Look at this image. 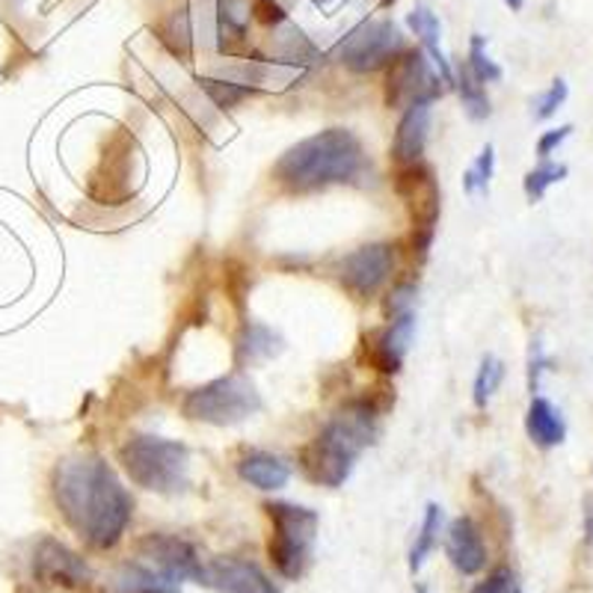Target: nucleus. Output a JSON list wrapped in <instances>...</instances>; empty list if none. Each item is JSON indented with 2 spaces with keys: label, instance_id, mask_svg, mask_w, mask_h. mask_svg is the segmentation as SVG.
I'll return each instance as SVG.
<instances>
[{
  "label": "nucleus",
  "instance_id": "c9c22d12",
  "mask_svg": "<svg viewBox=\"0 0 593 593\" xmlns=\"http://www.w3.org/2000/svg\"><path fill=\"white\" fill-rule=\"evenodd\" d=\"M416 297V285H398L395 292L389 294V300H386V315H400V311H407L409 300Z\"/></svg>",
  "mask_w": 593,
  "mask_h": 593
},
{
  "label": "nucleus",
  "instance_id": "20e7f679",
  "mask_svg": "<svg viewBox=\"0 0 593 593\" xmlns=\"http://www.w3.org/2000/svg\"><path fill=\"white\" fill-rule=\"evenodd\" d=\"M119 463L136 486L161 496H176L187 490L190 451L176 439L134 437L119 448Z\"/></svg>",
  "mask_w": 593,
  "mask_h": 593
},
{
  "label": "nucleus",
  "instance_id": "c85d7f7f",
  "mask_svg": "<svg viewBox=\"0 0 593 593\" xmlns=\"http://www.w3.org/2000/svg\"><path fill=\"white\" fill-rule=\"evenodd\" d=\"M564 178H567L564 164L543 161V164L537 166V169H531V173L526 176V196L531 199V202H537V199H543L549 187L558 185V182H564Z\"/></svg>",
  "mask_w": 593,
  "mask_h": 593
},
{
  "label": "nucleus",
  "instance_id": "2f4dec72",
  "mask_svg": "<svg viewBox=\"0 0 593 593\" xmlns=\"http://www.w3.org/2000/svg\"><path fill=\"white\" fill-rule=\"evenodd\" d=\"M472 593H514V573L507 567H496L484 582L472 587Z\"/></svg>",
  "mask_w": 593,
  "mask_h": 593
},
{
  "label": "nucleus",
  "instance_id": "ddd939ff",
  "mask_svg": "<svg viewBox=\"0 0 593 593\" xmlns=\"http://www.w3.org/2000/svg\"><path fill=\"white\" fill-rule=\"evenodd\" d=\"M202 584L220 593H279L262 567L243 558H215L205 564Z\"/></svg>",
  "mask_w": 593,
  "mask_h": 593
},
{
  "label": "nucleus",
  "instance_id": "bb28decb",
  "mask_svg": "<svg viewBox=\"0 0 593 593\" xmlns=\"http://www.w3.org/2000/svg\"><path fill=\"white\" fill-rule=\"evenodd\" d=\"M502 380H505V362H498L496 356H484L481 362V369H477L475 386H472V400H475V407L484 409L493 395L502 386Z\"/></svg>",
  "mask_w": 593,
  "mask_h": 593
},
{
  "label": "nucleus",
  "instance_id": "6ab92c4d",
  "mask_svg": "<svg viewBox=\"0 0 593 593\" xmlns=\"http://www.w3.org/2000/svg\"><path fill=\"white\" fill-rule=\"evenodd\" d=\"M283 351V339L264 327V323H243L241 336L234 341V356H238V365H262V362L273 360L276 353Z\"/></svg>",
  "mask_w": 593,
  "mask_h": 593
},
{
  "label": "nucleus",
  "instance_id": "5701e85b",
  "mask_svg": "<svg viewBox=\"0 0 593 593\" xmlns=\"http://www.w3.org/2000/svg\"><path fill=\"white\" fill-rule=\"evenodd\" d=\"M157 40L164 42L169 54H176L178 59H190V45H194V33H190V15L187 7L173 10L161 24H157Z\"/></svg>",
  "mask_w": 593,
  "mask_h": 593
},
{
  "label": "nucleus",
  "instance_id": "9d476101",
  "mask_svg": "<svg viewBox=\"0 0 593 593\" xmlns=\"http://www.w3.org/2000/svg\"><path fill=\"white\" fill-rule=\"evenodd\" d=\"M442 96V80L433 75L421 48H404L389 63L386 72V105L407 110L418 101L433 105V98Z\"/></svg>",
  "mask_w": 593,
  "mask_h": 593
},
{
  "label": "nucleus",
  "instance_id": "a878e982",
  "mask_svg": "<svg viewBox=\"0 0 593 593\" xmlns=\"http://www.w3.org/2000/svg\"><path fill=\"white\" fill-rule=\"evenodd\" d=\"M454 84H458V92L460 98H463V108H466L469 119L481 122V119L490 117V98H486L484 84H477V80L472 78L469 66L460 68V75L454 78Z\"/></svg>",
  "mask_w": 593,
  "mask_h": 593
},
{
  "label": "nucleus",
  "instance_id": "7c9ffc66",
  "mask_svg": "<svg viewBox=\"0 0 593 593\" xmlns=\"http://www.w3.org/2000/svg\"><path fill=\"white\" fill-rule=\"evenodd\" d=\"M567 96H570V89H567V80H552V87L546 89L543 96L535 101V119H549L558 113V108L564 105Z\"/></svg>",
  "mask_w": 593,
  "mask_h": 593
},
{
  "label": "nucleus",
  "instance_id": "cd10ccee",
  "mask_svg": "<svg viewBox=\"0 0 593 593\" xmlns=\"http://www.w3.org/2000/svg\"><path fill=\"white\" fill-rule=\"evenodd\" d=\"M466 66L477 84H496V80H502V66L486 57V40L481 36V33H475V36H472V42H469V63Z\"/></svg>",
  "mask_w": 593,
  "mask_h": 593
},
{
  "label": "nucleus",
  "instance_id": "f257e3e1",
  "mask_svg": "<svg viewBox=\"0 0 593 593\" xmlns=\"http://www.w3.org/2000/svg\"><path fill=\"white\" fill-rule=\"evenodd\" d=\"M51 493L66 526L89 549H113L134 514V498L98 454L59 460L51 475Z\"/></svg>",
  "mask_w": 593,
  "mask_h": 593
},
{
  "label": "nucleus",
  "instance_id": "7ed1b4c3",
  "mask_svg": "<svg viewBox=\"0 0 593 593\" xmlns=\"http://www.w3.org/2000/svg\"><path fill=\"white\" fill-rule=\"evenodd\" d=\"M369 169L362 140L348 128H327L300 140L273 164L276 185L288 194H315L330 185H351Z\"/></svg>",
  "mask_w": 593,
  "mask_h": 593
},
{
  "label": "nucleus",
  "instance_id": "a211bd4d",
  "mask_svg": "<svg viewBox=\"0 0 593 593\" xmlns=\"http://www.w3.org/2000/svg\"><path fill=\"white\" fill-rule=\"evenodd\" d=\"M526 430L528 439L540 448H554L561 446L567 437V425L561 413L552 407V400L540 398V395H531V404H528L526 416Z\"/></svg>",
  "mask_w": 593,
  "mask_h": 593
},
{
  "label": "nucleus",
  "instance_id": "0eeeda50",
  "mask_svg": "<svg viewBox=\"0 0 593 593\" xmlns=\"http://www.w3.org/2000/svg\"><path fill=\"white\" fill-rule=\"evenodd\" d=\"M395 194L407 202V211L413 217V255H418V262H425L439 223V185L433 169L425 161L398 166Z\"/></svg>",
  "mask_w": 593,
  "mask_h": 593
},
{
  "label": "nucleus",
  "instance_id": "6e6552de",
  "mask_svg": "<svg viewBox=\"0 0 593 593\" xmlns=\"http://www.w3.org/2000/svg\"><path fill=\"white\" fill-rule=\"evenodd\" d=\"M407 48V42L400 36L395 21L374 19L351 30L344 42L336 51V57L344 68H351L356 75H371L380 68H389V63Z\"/></svg>",
  "mask_w": 593,
  "mask_h": 593
},
{
  "label": "nucleus",
  "instance_id": "393cba45",
  "mask_svg": "<svg viewBox=\"0 0 593 593\" xmlns=\"http://www.w3.org/2000/svg\"><path fill=\"white\" fill-rule=\"evenodd\" d=\"M199 87L208 92V98L215 101L217 108H223V110L238 108L241 101H246V98L259 92V87H250V84H238V80H223V78H199Z\"/></svg>",
  "mask_w": 593,
  "mask_h": 593
},
{
  "label": "nucleus",
  "instance_id": "f8f14e48",
  "mask_svg": "<svg viewBox=\"0 0 593 593\" xmlns=\"http://www.w3.org/2000/svg\"><path fill=\"white\" fill-rule=\"evenodd\" d=\"M33 579L42 587H68L78 591L87 587L92 579V570L80 558L78 552H72L66 543H59L54 537H42L40 543L33 546V561H30Z\"/></svg>",
  "mask_w": 593,
  "mask_h": 593
},
{
  "label": "nucleus",
  "instance_id": "f03ea898",
  "mask_svg": "<svg viewBox=\"0 0 593 593\" xmlns=\"http://www.w3.org/2000/svg\"><path fill=\"white\" fill-rule=\"evenodd\" d=\"M386 407L389 404H380L374 395L344 400L327 428L300 451L303 475L321 486L344 484L362 451L377 439L380 416Z\"/></svg>",
  "mask_w": 593,
  "mask_h": 593
},
{
  "label": "nucleus",
  "instance_id": "58836bf2",
  "mask_svg": "<svg viewBox=\"0 0 593 593\" xmlns=\"http://www.w3.org/2000/svg\"><path fill=\"white\" fill-rule=\"evenodd\" d=\"M416 593H430V591H428V587H418V591H416Z\"/></svg>",
  "mask_w": 593,
  "mask_h": 593
},
{
  "label": "nucleus",
  "instance_id": "dca6fc26",
  "mask_svg": "<svg viewBox=\"0 0 593 593\" xmlns=\"http://www.w3.org/2000/svg\"><path fill=\"white\" fill-rule=\"evenodd\" d=\"M428 131H430L428 101H418V105L404 110V117H400L398 122V131H395V143H392V161L398 166L421 161L425 146H428Z\"/></svg>",
  "mask_w": 593,
  "mask_h": 593
},
{
  "label": "nucleus",
  "instance_id": "72a5a7b5",
  "mask_svg": "<svg viewBox=\"0 0 593 593\" xmlns=\"http://www.w3.org/2000/svg\"><path fill=\"white\" fill-rule=\"evenodd\" d=\"M549 365H552V362L546 360L543 344L535 341V344H531V356H528V392H531V395H535L537 386H540V374H543Z\"/></svg>",
  "mask_w": 593,
  "mask_h": 593
},
{
  "label": "nucleus",
  "instance_id": "4be33fe9",
  "mask_svg": "<svg viewBox=\"0 0 593 593\" xmlns=\"http://www.w3.org/2000/svg\"><path fill=\"white\" fill-rule=\"evenodd\" d=\"M442 523H446V514H442V507H439L437 502H430V505L425 507V523H421V528H418L416 543H413V549H409V570H413V573H418V570L425 567L428 554L439 546Z\"/></svg>",
  "mask_w": 593,
  "mask_h": 593
},
{
  "label": "nucleus",
  "instance_id": "412c9836",
  "mask_svg": "<svg viewBox=\"0 0 593 593\" xmlns=\"http://www.w3.org/2000/svg\"><path fill=\"white\" fill-rule=\"evenodd\" d=\"M250 7L243 0H217V42L220 54H238L246 42Z\"/></svg>",
  "mask_w": 593,
  "mask_h": 593
},
{
  "label": "nucleus",
  "instance_id": "ea45409f",
  "mask_svg": "<svg viewBox=\"0 0 593 593\" xmlns=\"http://www.w3.org/2000/svg\"><path fill=\"white\" fill-rule=\"evenodd\" d=\"M514 593H523V591H514Z\"/></svg>",
  "mask_w": 593,
  "mask_h": 593
},
{
  "label": "nucleus",
  "instance_id": "9b49d317",
  "mask_svg": "<svg viewBox=\"0 0 593 593\" xmlns=\"http://www.w3.org/2000/svg\"><path fill=\"white\" fill-rule=\"evenodd\" d=\"M395 271V246L392 243H369L344 255L339 262V283L356 300H369L386 285Z\"/></svg>",
  "mask_w": 593,
  "mask_h": 593
},
{
  "label": "nucleus",
  "instance_id": "f704fd0d",
  "mask_svg": "<svg viewBox=\"0 0 593 593\" xmlns=\"http://www.w3.org/2000/svg\"><path fill=\"white\" fill-rule=\"evenodd\" d=\"M570 134H573V125H561L546 131V134L537 140V155H540V161H549V155H552L554 149L561 146Z\"/></svg>",
  "mask_w": 593,
  "mask_h": 593
},
{
  "label": "nucleus",
  "instance_id": "1a4fd4ad",
  "mask_svg": "<svg viewBox=\"0 0 593 593\" xmlns=\"http://www.w3.org/2000/svg\"><path fill=\"white\" fill-rule=\"evenodd\" d=\"M136 554L140 561L164 579L166 584L178 582H199L202 584L205 564L194 543H187L185 537L164 535V531H152V535L136 540Z\"/></svg>",
  "mask_w": 593,
  "mask_h": 593
},
{
  "label": "nucleus",
  "instance_id": "f3484780",
  "mask_svg": "<svg viewBox=\"0 0 593 593\" xmlns=\"http://www.w3.org/2000/svg\"><path fill=\"white\" fill-rule=\"evenodd\" d=\"M238 475L246 481L255 490H283L292 477V469L285 463L283 458L276 454H267V451H250L238 460Z\"/></svg>",
  "mask_w": 593,
  "mask_h": 593
},
{
  "label": "nucleus",
  "instance_id": "b1692460",
  "mask_svg": "<svg viewBox=\"0 0 593 593\" xmlns=\"http://www.w3.org/2000/svg\"><path fill=\"white\" fill-rule=\"evenodd\" d=\"M119 593H178L176 584H166L143 564H125L117 575Z\"/></svg>",
  "mask_w": 593,
  "mask_h": 593
},
{
  "label": "nucleus",
  "instance_id": "aec40b11",
  "mask_svg": "<svg viewBox=\"0 0 593 593\" xmlns=\"http://www.w3.org/2000/svg\"><path fill=\"white\" fill-rule=\"evenodd\" d=\"M407 24L418 36V42H421V48L428 51L433 63L439 66V80L442 84H454V72H451L446 54H442V28H439L437 12H430L428 7H416L407 15Z\"/></svg>",
  "mask_w": 593,
  "mask_h": 593
},
{
  "label": "nucleus",
  "instance_id": "4c0bfd02",
  "mask_svg": "<svg viewBox=\"0 0 593 593\" xmlns=\"http://www.w3.org/2000/svg\"><path fill=\"white\" fill-rule=\"evenodd\" d=\"M507 7H510V10H523V7H526V0H505Z\"/></svg>",
  "mask_w": 593,
  "mask_h": 593
},
{
  "label": "nucleus",
  "instance_id": "39448f33",
  "mask_svg": "<svg viewBox=\"0 0 593 593\" xmlns=\"http://www.w3.org/2000/svg\"><path fill=\"white\" fill-rule=\"evenodd\" d=\"M264 514L271 519V537H267L271 564L283 579L297 582L311 564L321 519L311 507L292 505V502H267Z\"/></svg>",
  "mask_w": 593,
  "mask_h": 593
},
{
  "label": "nucleus",
  "instance_id": "4468645a",
  "mask_svg": "<svg viewBox=\"0 0 593 593\" xmlns=\"http://www.w3.org/2000/svg\"><path fill=\"white\" fill-rule=\"evenodd\" d=\"M413 330H416L413 311H400L386 330L371 339L369 362L380 374H398L400 365H404V356H407L409 341H413Z\"/></svg>",
  "mask_w": 593,
  "mask_h": 593
},
{
  "label": "nucleus",
  "instance_id": "c756f323",
  "mask_svg": "<svg viewBox=\"0 0 593 593\" xmlns=\"http://www.w3.org/2000/svg\"><path fill=\"white\" fill-rule=\"evenodd\" d=\"M493 166H496V152H493V146H484V152L477 155L475 164L469 166V173L463 176L466 194H486V190H490Z\"/></svg>",
  "mask_w": 593,
  "mask_h": 593
},
{
  "label": "nucleus",
  "instance_id": "423d86ee",
  "mask_svg": "<svg viewBox=\"0 0 593 593\" xmlns=\"http://www.w3.org/2000/svg\"><path fill=\"white\" fill-rule=\"evenodd\" d=\"M182 409L190 421L229 428V425H238V421L255 416L262 409V395L253 386V380L241 371H234V374L217 377L190 392Z\"/></svg>",
  "mask_w": 593,
  "mask_h": 593
},
{
  "label": "nucleus",
  "instance_id": "e433bc0d",
  "mask_svg": "<svg viewBox=\"0 0 593 593\" xmlns=\"http://www.w3.org/2000/svg\"><path fill=\"white\" fill-rule=\"evenodd\" d=\"M587 543L593 546V505L591 510H587Z\"/></svg>",
  "mask_w": 593,
  "mask_h": 593
},
{
  "label": "nucleus",
  "instance_id": "473e14b6",
  "mask_svg": "<svg viewBox=\"0 0 593 593\" xmlns=\"http://www.w3.org/2000/svg\"><path fill=\"white\" fill-rule=\"evenodd\" d=\"M250 12H253L255 21H262L264 28H276V24L288 21V15H285V10L276 0H253Z\"/></svg>",
  "mask_w": 593,
  "mask_h": 593
},
{
  "label": "nucleus",
  "instance_id": "2eb2a0df",
  "mask_svg": "<svg viewBox=\"0 0 593 593\" xmlns=\"http://www.w3.org/2000/svg\"><path fill=\"white\" fill-rule=\"evenodd\" d=\"M446 552L454 570L463 575H477L486 567L484 537H481V531H477V526L469 516H458L448 526Z\"/></svg>",
  "mask_w": 593,
  "mask_h": 593
}]
</instances>
